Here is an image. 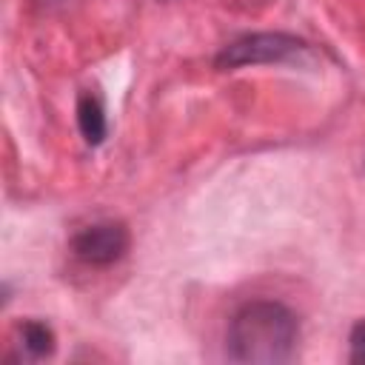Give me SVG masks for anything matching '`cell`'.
<instances>
[{"mask_svg": "<svg viewBox=\"0 0 365 365\" xmlns=\"http://www.w3.org/2000/svg\"><path fill=\"white\" fill-rule=\"evenodd\" d=\"M299 319L279 299H248L242 302L225 331V356L234 362L279 365L297 354Z\"/></svg>", "mask_w": 365, "mask_h": 365, "instance_id": "obj_1", "label": "cell"}, {"mask_svg": "<svg viewBox=\"0 0 365 365\" xmlns=\"http://www.w3.org/2000/svg\"><path fill=\"white\" fill-rule=\"evenodd\" d=\"M302 51H308V43L291 31H251V34H242V37L225 43L217 51L214 66L220 71H234V68H245V66L285 63V60L299 57Z\"/></svg>", "mask_w": 365, "mask_h": 365, "instance_id": "obj_2", "label": "cell"}, {"mask_svg": "<svg viewBox=\"0 0 365 365\" xmlns=\"http://www.w3.org/2000/svg\"><path fill=\"white\" fill-rule=\"evenodd\" d=\"M128 245H131V234H128V225L120 220L91 222L80 228L68 242L71 254L83 265H91V268H108L120 262L128 254Z\"/></svg>", "mask_w": 365, "mask_h": 365, "instance_id": "obj_3", "label": "cell"}, {"mask_svg": "<svg viewBox=\"0 0 365 365\" xmlns=\"http://www.w3.org/2000/svg\"><path fill=\"white\" fill-rule=\"evenodd\" d=\"M74 117H77V128H80L86 145L94 148V145L106 143V137H108V117H106L103 100L94 91H80Z\"/></svg>", "mask_w": 365, "mask_h": 365, "instance_id": "obj_4", "label": "cell"}, {"mask_svg": "<svg viewBox=\"0 0 365 365\" xmlns=\"http://www.w3.org/2000/svg\"><path fill=\"white\" fill-rule=\"evenodd\" d=\"M17 348H20L17 359L37 362V359H46V356L54 354L57 336H54V331H51L48 322H43V319H26L17 328Z\"/></svg>", "mask_w": 365, "mask_h": 365, "instance_id": "obj_5", "label": "cell"}, {"mask_svg": "<svg viewBox=\"0 0 365 365\" xmlns=\"http://www.w3.org/2000/svg\"><path fill=\"white\" fill-rule=\"evenodd\" d=\"M348 359L354 365H365V319H356L348 334Z\"/></svg>", "mask_w": 365, "mask_h": 365, "instance_id": "obj_6", "label": "cell"}]
</instances>
